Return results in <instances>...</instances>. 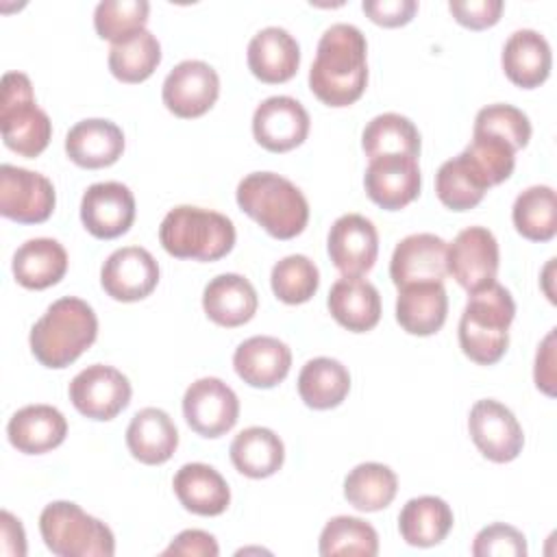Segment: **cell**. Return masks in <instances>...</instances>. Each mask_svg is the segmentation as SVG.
Segmentation results:
<instances>
[{
    "instance_id": "18",
    "label": "cell",
    "mask_w": 557,
    "mask_h": 557,
    "mask_svg": "<svg viewBox=\"0 0 557 557\" xmlns=\"http://www.w3.org/2000/svg\"><path fill=\"white\" fill-rule=\"evenodd\" d=\"M448 244L433 233H413L400 239L392 252L389 276L400 289L413 283H444Z\"/></svg>"
},
{
    "instance_id": "41",
    "label": "cell",
    "mask_w": 557,
    "mask_h": 557,
    "mask_svg": "<svg viewBox=\"0 0 557 557\" xmlns=\"http://www.w3.org/2000/svg\"><path fill=\"white\" fill-rule=\"evenodd\" d=\"M274 296L285 305L307 302L320 285L318 265L305 255H289L274 263L270 274Z\"/></svg>"
},
{
    "instance_id": "8",
    "label": "cell",
    "mask_w": 557,
    "mask_h": 557,
    "mask_svg": "<svg viewBox=\"0 0 557 557\" xmlns=\"http://www.w3.org/2000/svg\"><path fill=\"white\" fill-rule=\"evenodd\" d=\"M57 205L52 183L26 168L0 165V213L20 224L46 222Z\"/></svg>"
},
{
    "instance_id": "2",
    "label": "cell",
    "mask_w": 557,
    "mask_h": 557,
    "mask_svg": "<svg viewBox=\"0 0 557 557\" xmlns=\"http://www.w3.org/2000/svg\"><path fill=\"white\" fill-rule=\"evenodd\" d=\"M98 337V318L85 300L63 296L54 300L30 329V350L46 368H67Z\"/></svg>"
},
{
    "instance_id": "26",
    "label": "cell",
    "mask_w": 557,
    "mask_h": 557,
    "mask_svg": "<svg viewBox=\"0 0 557 557\" xmlns=\"http://www.w3.org/2000/svg\"><path fill=\"white\" fill-rule=\"evenodd\" d=\"M178 503L196 516H220L231 503V490L224 476L209 463H185L172 481Z\"/></svg>"
},
{
    "instance_id": "39",
    "label": "cell",
    "mask_w": 557,
    "mask_h": 557,
    "mask_svg": "<svg viewBox=\"0 0 557 557\" xmlns=\"http://www.w3.org/2000/svg\"><path fill=\"white\" fill-rule=\"evenodd\" d=\"M379 553V535L372 524L355 516L331 518L320 533V555H361L374 557Z\"/></svg>"
},
{
    "instance_id": "23",
    "label": "cell",
    "mask_w": 557,
    "mask_h": 557,
    "mask_svg": "<svg viewBox=\"0 0 557 557\" xmlns=\"http://www.w3.org/2000/svg\"><path fill=\"white\" fill-rule=\"evenodd\" d=\"M7 435L11 446L20 453L44 455L63 444L67 420L52 405H26L11 416Z\"/></svg>"
},
{
    "instance_id": "35",
    "label": "cell",
    "mask_w": 557,
    "mask_h": 557,
    "mask_svg": "<svg viewBox=\"0 0 557 557\" xmlns=\"http://www.w3.org/2000/svg\"><path fill=\"white\" fill-rule=\"evenodd\" d=\"M361 146L368 159L383 154H405L418 159L420 133L409 117L400 113H381L366 124Z\"/></svg>"
},
{
    "instance_id": "49",
    "label": "cell",
    "mask_w": 557,
    "mask_h": 557,
    "mask_svg": "<svg viewBox=\"0 0 557 557\" xmlns=\"http://www.w3.org/2000/svg\"><path fill=\"white\" fill-rule=\"evenodd\" d=\"M0 527H2V550L7 555H26V537L24 529L17 518H13L9 511L0 513Z\"/></svg>"
},
{
    "instance_id": "31",
    "label": "cell",
    "mask_w": 557,
    "mask_h": 557,
    "mask_svg": "<svg viewBox=\"0 0 557 557\" xmlns=\"http://www.w3.org/2000/svg\"><path fill=\"white\" fill-rule=\"evenodd\" d=\"M453 509L440 496H418L405 503L398 516L400 537L409 546L429 548L446 540L453 529Z\"/></svg>"
},
{
    "instance_id": "45",
    "label": "cell",
    "mask_w": 557,
    "mask_h": 557,
    "mask_svg": "<svg viewBox=\"0 0 557 557\" xmlns=\"http://www.w3.org/2000/svg\"><path fill=\"white\" fill-rule=\"evenodd\" d=\"M503 0H450L448 11L453 17L472 30L494 26L503 13Z\"/></svg>"
},
{
    "instance_id": "19",
    "label": "cell",
    "mask_w": 557,
    "mask_h": 557,
    "mask_svg": "<svg viewBox=\"0 0 557 557\" xmlns=\"http://www.w3.org/2000/svg\"><path fill=\"white\" fill-rule=\"evenodd\" d=\"M329 257L344 276H361L372 270L379 255V233L359 213L339 215L329 231Z\"/></svg>"
},
{
    "instance_id": "36",
    "label": "cell",
    "mask_w": 557,
    "mask_h": 557,
    "mask_svg": "<svg viewBox=\"0 0 557 557\" xmlns=\"http://www.w3.org/2000/svg\"><path fill=\"white\" fill-rule=\"evenodd\" d=\"M516 231L531 242H548L557 233V198L548 185H531L511 207Z\"/></svg>"
},
{
    "instance_id": "40",
    "label": "cell",
    "mask_w": 557,
    "mask_h": 557,
    "mask_svg": "<svg viewBox=\"0 0 557 557\" xmlns=\"http://www.w3.org/2000/svg\"><path fill=\"white\" fill-rule=\"evenodd\" d=\"M148 13L146 0H102L94 11V26L98 37L115 46L146 30Z\"/></svg>"
},
{
    "instance_id": "22",
    "label": "cell",
    "mask_w": 557,
    "mask_h": 557,
    "mask_svg": "<svg viewBox=\"0 0 557 557\" xmlns=\"http://www.w3.org/2000/svg\"><path fill=\"white\" fill-rule=\"evenodd\" d=\"M248 67L261 83L278 85L296 76L300 65L298 41L281 26L261 28L248 44Z\"/></svg>"
},
{
    "instance_id": "5",
    "label": "cell",
    "mask_w": 557,
    "mask_h": 557,
    "mask_svg": "<svg viewBox=\"0 0 557 557\" xmlns=\"http://www.w3.org/2000/svg\"><path fill=\"white\" fill-rule=\"evenodd\" d=\"M163 250L176 259L218 261L235 246V226L224 213L181 205L165 213L159 226Z\"/></svg>"
},
{
    "instance_id": "30",
    "label": "cell",
    "mask_w": 557,
    "mask_h": 557,
    "mask_svg": "<svg viewBox=\"0 0 557 557\" xmlns=\"http://www.w3.org/2000/svg\"><path fill=\"white\" fill-rule=\"evenodd\" d=\"M65 272L67 252L57 239H28L13 255V276L26 289L52 287L65 276Z\"/></svg>"
},
{
    "instance_id": "28",
    "label": "cell",
    "mask_w": 557,
    "mask_h": 557,
    "mask_svg": "<svg viewBox=\"0 0 557 557\" xmlns=\"http://www.w3.org/2000/svg\"><path fill=\"white\" fill-rule=\"evenodd\" d=\"M448 313L444 283H413L398 289L396 320L409 335H435Z\"/></svg>"
},
{
    "instance_id": "27",
    "label": "cell",
    "mask_w": 557,
    "mask_h": 557,
    "mask_svg": "<svg viewBox=\"0 0 557 557\" xmlns=\"http://www.w3.org/2000/svg\"><path fill=\"white\" fill-rule=\"evenodd\" d=\"M326 305L335 322L352 333L372 331L381 320V296L376 287L361 276L337 278L329 292Z\"/></svg>"
},
{
    "instance_id": "33",
    "label": "cell",
    "mask_w": 557,
    "mask_h": 557,
    "mask_svg": "<svg viewBox=\"0 0 557 557\" xmlns=\"http://www.w3.org/2000/svg\"><path fill=\"white\" fill-rule=\"evenodd\" d=\"M350 389V374L344 363L331 357L309 359L298 374V394L311 409H333L344 403Z\"/></svg>"
},
{
    "instance_id": "42",
    "label": "cell",
    "mask_w": 557,
    "mask_h": 557,
    "mask_svg": "<svg viewBox=\"0 0 557 557\" xmlns=\"http://www.w3.org/2000/svg\"><path fill=\"white\" fill-rule=\"evenodd\" d=\"M463 154L487 187L507 181L516 165V148L490 133H472V141L468 144Z\"/></svg>"
},
{
    "instance_id": "46",
    "label": "cell",
    "mask_w": 557,
    "mask_h": 557,
    "mask_svg": "<svg viewBox=\"0 0 557 557\" xmlns=\"http://www.w3.org/2000/svg\"><path fill=\"white\" fill-rule=\"evenodd\" d=\"M363 13L379 26L396 28L413 20L418 11L416 0H363Z\"/></svg>"
},
{
    "instance_id": "32",
    "label": "cell",
    "mask_w": 557,
    "mask_h": 557,
    "mask_svg": "<svg viewBox=\"0 0 557 557\" xmlns=\"http://www.w3.org/2000/svg\"><path fill=\"white\" fill-rule=\"evenodd\" d=\"M231 461L248 479H265L281 470L285 461L283 440L265 426H248L231 442Z\"/></svg>"
},
{
    "instance_id": "9",
    "label": "cell",
    "mask_w": 557,
    "mask_h": 557,
    "mask_svg": "<svg viewBox=\"0 0 557 557\" xmlns=\"http://www.w3.org/2000/svg\"><path fill=\"white\" fill-rule=\"evenodd\" d=\"M131 383L113 366L94 363L70 383V400L89 420H113L131 403Z\"/></svg>"
},
{
    "instance_id": "16",
    "label": "cell",
    "mask_w": 557,
    "mask_h": 557,
    "mask_svg": "<svg viewBox=\"0 0 557 557\" xmlns=\"http://www.w3.org/2000/svg\"><path fill=\"white\" fill-rule=\"evenodd\" d=\"M309 126L307 109L292 96H270L252 115V135L270 152L294 150L307 139Z\"/></svg>"
},
{
    "instance_id": "43",
    "label": "cell",
    "mask_w": 557,
    "mask_h": 557,
    "mask_svg": "<svg viewBox=\"0 0 557 557\" xmlns=\"http://www.w3.org/2000/svg\"><path fill=\"white\" fill-rule=\"evenodd\" d=\"M472 133L496 135L507 144H511L516 150H520L531 139V122L522 109L498 102V104H487L476 113Z\"/></svg>"
},
{
    "instance_id": "4",
    "label": "cell",
    "mask_w": 557,
    "mask_h": 557,
    "mask_svg": "<svg viewBox=\"0 0 557 557\" xmlns=\"http://www.w3.org/2000/svg\"><path fill=\"white\" fill-rule=\"evenodd\" d=\"M516 315V302L507 287L492 283L472 292L459 318V346L468 359L479 366L500 361L509 346V326Z\"/></svg>"
},
{
    "instance_id": "21",
    "label": "cell",
    "mask_w": 557,
    "mask_h": 557,
    "mask_svg": "<svg viewBox=\"0 0 557 557\" xmlns=\"http://www.w3.org/2000/svg\"><path fill=\"white\" fill-rule=\"evenodd\" d=\"M65 152L78 168H109L124 152V133L111 120H81L65 135Z\"/></svg>"
},
{
    "instance_id": "34",
    "label": "cell",
    "mask_w": 557,
    "mask_h": 557,
    "mask_svg": "<svg viewBox=\"0 0 557 557\" xmlns=\"http://www.w3.org/2000/svg\"><path fill=\"white\" fill-rule=\"evenodd\" d=\"M398 492L396 472L376 461L355 466L344 479V496L359 511L385 509Z\"/></svg>"
},
{
    "instance_id": "6",
    "label": "cell",
    "mask_w": 557,
    "mask_h": 557,
    "mask_svg": "<svg viewBox=\"0 0 557 557\" xmlns=\"http://www.w3.org/2000/svg\"><path fill=\"white\" fill-rule=\"evenodd\" d=\"M39 531L48 550L59 557H111L115 553L113 531L70 500L46 505Z\"/></svg>"
},
{
    "instance_id": "44",
    "label": "cell",
    "mask_w": 557,
    "mask_h": 557,
    "mask_svg": "<svg viewBox=\"0 0 557 557\" xmlns=\"http://www.w3.org/2000/svg\"><path fill=\"white\" fill-rule=\"evenodd\" d=\"M474 557H524L527 537L511 524L494 522L483 527L472 542Z\"/></svg>"
},
{
    "instance_id": "13",
    "label": "cell",
    "mask_w": 557,
    "mask_h": 557,
    "mask_svg": "<svg viewBox=\"0 0 557 557\" xmlns=\"http://www.w3.org/2000/svg\"><path fill=\"white\" fill-rule=\"evenodd\" d=\"M220 96L218 72L198 59H187L174 65L165 76L161 98L170 113L183 120L205 115Z\"/></svg>"
},
{
    "instance_id": "47",
    "label": "cell",
    "mask_w": 557,
    "mask_h": 557,
    "mask_svg": "<svg viewBox=\"0 0 557 557\" xmlns=\"http://www.w3.org/2000/svg\"><path fill=\"white\" fill-rule=\"evenodd\" d=\"M218 553L220 548L215 537L200 529L181 531L163 550V555H191V557H215Z\"/></svg>"
},
{
    "instance_id": "24",
    "label": "cell",
    "mask_w": 557,
    "mask_h": 557,
    "mask_svg": "<svg viewBox=\"0 0 557 557\" xmlns=\"http://www.w3.org/2000/svg\"><path fill=\"white\" fill-rule=\"evenodd\" d=\"M503 70L507 78L522 87V89H535L540 87L553 67V54L550 46L544 35H540L533 28H520L509 35V39L503 46L500 57Z\"/></svg>"
},
{
    "instance_id": "17",
    "label": "cell",
    "mask_w": 557,
    "mask_h": 557,
    "mask_svg": "<svg viewBox=\"0 0 557 557\" xmlns=\"http://www.w3.org/2000/svg\"><path fill=\"white\" fill-rule=\"evenodd\" d=\"M422 176L418 159L405 154H383L370 159L363 187L368 198L387 211H398L420 194Z\"/></svg>"
},
{
    "instance_id": "14",
    "label": "cell",
    "mask_w": 557,
    "mask_h": 557,
    "mask_svg": "<svg viewBox=\"0 0 557 557\" xmlns=\"http://www.w3.org/2000/svg\"><path fill=\"white\" fill-rule=\"evenodd\" d=\"M159 263L141 246H124L107 257L100 270V285L113 300L137 302L154 292Z\"/></svg>"
},
{
    "instance_id": "15",
    "label": "cell",
    "mask_w": 557,
    "mask_h": 557,
    "mask_svg": "<svg viewBox=\"0 0 557 557\" xmlns=\"http://www.w3.org/2000/svg\"><path fill=\"white\" fill-rule=\"evenodd\" d=\"M81 222L98 239H115L135 222V196L117 181L94 183L81 200Z\"/></svg>"
},
{
    "instance_id": "10",
    "label": "cell",
    "mask_w": 557,
    "mask_h": 557,
    "mask_svg": "<svg viewBox=\"0 0 557 557\" xmlns=\"http://www.w3.org/2000/svg\"><path fill=\"white\" fill-rule=\"evenodd\" d=\"M498 261V242L485 226H468L459 231L446 255L448 274H453L468 294L496 281Z\"/></svg>"
},
{
    "instance_id": "37",
    "label": "cell",
    "mask_w": 557,
    "mask_h": 557,
    "mask_svg": "<svg viewBox=\"0 0 557 557\" xmlns=\"http://www.w3.org/2000/svg\"><path fill=\"white\" fill-rule=\"evenodd\" d=\"M487 189L490 187L463 152L444 161L435 174V194L450 211H468L476 207Z\"/></svg>"
},
{
    "instance_id": "38",
    "label": "cell",
    "mask_w": 557,
    "mask_h": 557,
    "mask_svg": "<svg viewBox=\"0 0 557 557\" xmlns=\"http://www.w3.org/2000/svg\"><path fill=\"white\" fill-rule=\"evenodd\" d=\"M161 63V44L150 30H141L128 41L109 50V70L122 83H141Z\"/></svg>"
},
{
    "instance_id": "3",
    "label": "cell",
    "mask_w": 557,
    "mask_h": 557,
    "mask_svg": "<svg viewBox=\"0 0 557 557\" xmlns=\"http://www.w3.org/2000/svg\"><path fill=\"white\" fill-rule=\"evenodd\" d=\"M235 198L239 209L276 239L300 235L309 222L305 194L292 181L274 172H252L244 176Z\"/></svg>"
},
{
    "instance_id": "20",
    "label": "cell",
    "mask_w": 557,
    "mask_h": 557,
    "mask_svg": "<svg viewBox=\"0 0 557 557\" xmlns=\"http://www.w3.org/2000/svg\"><path fill=\"white\" fill-rule=\"evenodd\" d=\"M233 368L250 387L270 389L289 374L292 350L278 337L255 335L235 348Z\"/></svg>"
},
{
    "instance_id": "7",
    "label": "cell",
    "mask_w": 557,
    "mask_h": 557,
    "mask_svg": "<svg viewBox=\"0 0 557 557\" xmlns=\"http://www.w3.org/2000/svg\"><path fill=\"white\" fill-rule=\"evenodd\" d=\"M0 128L4 146L26 159L41 154L50 144L52 122L37 107L30 78L22 72H7L2 76Z\"/></svg>"
},
{
    "instance_id": "25",
    "label": "cell",
    "mask_w": 557,
    "mask_h": 557,
    "mask_svg": "<svg viewBox=\"0 0 557 557\" xmlns=\"http://www.w3.org/2000/svg\"><path fill=\"white\" fill-rule=\"evenodd\" d=\"M259 298L248 278L242 274H218L202 292V309L207 318L220 326L235 329L252 320Z\"/></svg>"
},
{
    "instance_id": "11",
    "label": "cell",
    "mask_w": 557,
    "mask_h": 557,
    "mask_svg": "<svg viewBox=\"0 0 557 557\" xmlns=\"http://www.w3.org/2000/svg\"><path fill=\"white\" fill-rule=\"evenodd\" d=\"M183 416L191 431L213 440L235 426L239 418V400L222 379L202 376L185 389Z\"/></svg>"
},
{
    "instance_id": "1",
    "label": "cell",
    "mask_w": 557,
    "mask_h": 557,
    "mask_svg": "<svg viewBox=\"0 0 557 557\" xmlns=\"http://www.w3.org/2000/svg\"><path fill=\"white\" fill-rule=\"evenodd\" d=\"M368 44L352 24L329 26L315 50L309 70V87L326 107H348L357 102L368 85Z\"/></svg>"
},
{
    "instance_id": "12",
    "label": "cell",
    "mask_w": 557,
    "mask_h": 557,
    "mask_svg": "<svg viewBox=\"0 0 557 557\" xmlns=\"http://www.w3.org/2000/svg\"><path fill=\"white\" fill-rule=\"evenodd\" d=\"M468 431L481 455L494 463L513 461L524 446V433L509 407L494 398L476 400L468 416Z\"/></svg>"
},
{
    "instance_id": "48",
    "label": "cell",
    "mask_w": 557,
    "mask_h": 557,
    "mask_svg": "<svg viewBox=\"0 0 557 557\" xmlns=\"http://www.w3.org/2000/svg\"><path fill=\"white\" fill-rule=\"evenodd\" d=\"M535 385L546 396H555V329L544 337L535 355Z\"/></svg>"
},
{
    "instance_id": "29",
    "label": "cell",
    "mask_w": 557,
    "mask_h": 557,
    "mask_svg": "<svg viewBox=\"0 0 557 557\" xmlns=\"http://www.w3.org/2000/svg\"><path fill=\"white\" fill-rule=\"evenodd\" d=\"M126 446L146 466L165 463L178 446L176 424L163 409L146 407L133 416L126 429Z\"/></svg>"
}]
</instances>
